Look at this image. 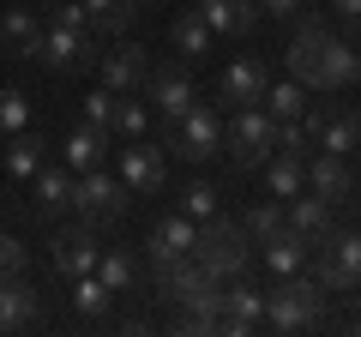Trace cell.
Masks as SVG:
<instances>
[{
	"mask_svg": "<svg viewBox=\"0 0 361 337\" xmlns=\"http://www.w3.org/2000/svg\"><path fill=\"white\" fill-rule=\"evenodd\" d=\"M307 253H313V247L301 241L295 229H283L277 241H265V265H271L277 277H289V271H307Z\"/></svg>",
	"mask_w": 361,
	"mask_h": 337,
	"instance_id": "cell-26",
	"label": "cell"
},
{
	"mask_svg": "<svg viewBox=\"0 0 361 337\" xmlns=\"http://www.w3.org/2000/svg\"><path fill=\"white\" fill-rule=\"evenodd\" d=\"M289 78L301 91H343V85H361V54L349 49V37H337L331 18L307 13L289 37Z\"/></svg>",
	"mask_w": 361,
	"mask_h": 337,
	"instance_id": "cell-1",
	"label": "cell"
},
{
	"mask_svg": "<svg viewBox=\"0 0 361 337\" xmlns=\"http://www.w3.org/2000/svg\"><path fill=\"white\" fill-rule=\"evenodd\" d=\"M145 103H139V91H109V133H121V139H139L145 133Z\"/></svg>",
	"mask_w": 361,
	"mask_h": 337,
	"instance_id": "cell-25",
	"label": "cell"
},
{
	"mask_svg": "<svg viewBox=\"0 0 361 337\" xmlns=\"http://www.w3.org/2000/svg\"><path fill=\"white\" fill-rule=\"evenodd\" d=\"M307 265H313V283L325 295H349L361 283V229H331L307 253Z\"/></svg>",
	"mask_w": 361,
	"mask_h": 337,
	"instance_id": "cell-3",
	"label": "cell"
},
{
	"mask_svg": "<svg viewBox=\"0 0 361 337\" xmlns=\"http://www.w3.org/2000/svg\"><path fill=\"white\" fill-rule=\"evenodd\" d=\"M253 325H265V289H253V283H241V277H229V283H223V325H217V331L247 337Z\"/></svg>",
	"mask_w": 361,
	"mask_h": 337,
	"instance_id": "cell-11",
	"label": "cell"
},
{
	"mask_svg": "<svg viewBox=\"0 0 361 337\" xmlns=\"http://www.w3.org/2000/svg\"><path fill=\"white\" fill-rule=\"evenodd\" d=\"M97 223H73V229L54 235V277L61 283H73V277H90L97 271Z\"/></svg>",
	"mask_w": 361,
	"mask_h": 337,
	"instance_id": "cell-9",
	"label": "cell"
},
{
	"mask_svg": "<svg viewBox=\"0 0 361 337\" xmlns=\"http://www.w3.org/2000/svg\"><path fill=\"white\" fill-rule=\"evenodd\" d=\"M223 151H229V163L241 168V175H253V168L265 163L271 151H277V121H271L259 103L235 109V115H229V127H223Z\"/></svg>",
	"mask_w": 361,
	"mask_h": 337,
	"instance_id": "cell-4",
	"label": "cell"
},
{
	"mask_svg": "<svg viewBox=\"0 0 361 337\" xmlns=\"http://www.w3.org/2000/svg\"><path fill=\"white\" fill-rule=\"evenodd\" d=\"M319 307H325V289L301 271H289L277 289H265V325L271 331H301V325L319 319Z\"/></svg>",
	"mask_w": 361,
	"mask_h": 337,
	"instance_id": "cell-5",
	"label": "cell"
},
{
	"mask_svg": "<svg viewBox=\"0 0 361 337\" xmlns=\"http://www.w3.org/2000/svg\"><path fill=\"white\" fill-rule=\"evenodd\" d=\"M121 181H127V193H163V181H169L163 151H157V145H139V139H133L127 151H121Z\"/></svg>",
	"mask_w": 361,
	"mask_h": 337,
	"instance_id": "cell-13",
	"label": "cell"
},
{
	"mask_svg": "<svg viewBox=\"0 0 361 337\" xmlns=\"http://www.w3.org/2000/svg\"><path fill=\"white\" fill-rule=\"evenodd\" d=\"M61 157L78 168V175L97 168L109 157V127H90V121H85V127H73V133H66V145H61Z\"/></svg>",
	"mask_w": 361,
	"mask_h": 337,
	"instance_id": "cell-21",
	"label": "cell"
},
{
	"mask_svg": "<svg viewBox=\"0 0 361 337\" xmlns=\"http://www.w3.org/2000/svg\"><path fill=\"white\" fill-rule=\"evenodd\" d=\"M145 97L157 103V115L180 121L187 109L199 103V91H193V73H187V61H157L151 73H145Z\"/></svg>",
	"mask_w": 361,
	"mask_h": 337,
	"instance_id": "cell-8",
	"label": "cell"
},
{
	"mask_svg": "<svg viewBox=\"0 0 361 337\" xmlns=\"http://www.w3.org/2000/svg\"><path fill=\"white\" fill-rule=\"evenodd\" d=\"M265 61H259V54H235L229 61V73H223V103L229 109H247V103H259V97H265Z\"/></svg>",
	"mask_w": 361,
	"mask_h": 337,
	"instance_id": "cell-15",
	"label": "cell"
},
{
	"mask_svg": "<svg viewBox=\"0 0 361 337\" xmlns=\"http://www.w3.org/2000/svg\"><path fill=\"white\" fill-rule=\"evenodd\" d=\"M109 301H115V295L103 289V277H97V271H90V277H73V307L85 313V319H97V313H109Z\"/></svg>",
	"mask_w": 361,
	"mask_h": 337,
	"instance_id": "cell-32",
	"label": "cell"
},
{
	"mask_svg": "<svg viewBox=\"0 0 361 337\" xmlns=\"http://www.w3.org/2000/svg\"><path fill=\"white\" fill-rule=\"evenodd\" d=\"M169 42L180 49V61H199V54H211V42H217V37H211L205 13L193 6V13H180V18H175V30H169Z\"/></svg>",
	"mask_w": 361,
	"mask_h": 337,
	"instance_id": "cell-24",
	"label": "cell"
},
{
	"mask_svg": "<svg viewBox=\"0 0 361 337\" xmlns=\"http://www.w3.org/2000/svg\"><path fill=\"white\" fill-rule=\"evenodd\" d=\"M139 6H163V0H139Z\"/></svg>",
	"mask_w": 361,
	"mask_h": 337,
	"instance_id": "cell-41",
	"label": "cell"
},
{
	"mask_svg": "<svg viewBox=\"0 0 361 337\" xmlns=\"http://www.w3.org/2000/svg\"><path fill=\"white\" fill-rule=\"evenodd\" d=\"M193 241H199V223L180 211V217H163L151 229V271H163L169 259H180V253H193Z\"/></svg>",
	"mask_w": 361,
	"mask_h": 337,
	"instance_id": "cell-16",
	"label": "cell"
},
{
	"mask_svg": "<svg viewBox=\"0 0 361 337\" xmlns=\"http://www.w3.org/2000/svg\"><path fill=\"white\" fill-rule=\"evenodd\" d=\"M37 211H42V217L73 211V175H61V168H37Z\"/></svg>",
	"mask_w": 361,
	"mask_h": 337,
	"instance_id": "cell-27",
	"label": "cell"
},
{
	"mask_svg": "<svg viewBox=\"0 0 361 337\" xmlns=\"http://www.w3.org/2000/svg\"><path fill=\"white\" fill-rule=\"evenodd\" d=\"M193 259L205 265L211 277H241L247 265H253V235L241 229L235 217H205L199 223V241H193Z\"/></svg>",
	"mask_w": 361,
	"mask_h": 337,
	"instance_id": "cell-2",
	"label": "cell"
},
{
	"mask_svg": "<svg viewBox=\"0 0 361 337\" xmlns=\"http://www.w3.org/2000/svg\"><path fill=\"white\" fill-rule=\"evenodd\" d=\"M265 187H271V199H295L301 187H307V157L271 151V157H265Z\"/></svg>",
	"mask_w": 361,
	"mask_h": 337,
	"instance_id": "cell-20",
	"label": "cell"
},
{
	"mask_svg": "<svg viewBox=\"0 0 361 337\" xmlns=\"http://www.w3.org/2000/svg\"><path fill=\"white\" fill-rule=\"evenodd\" d=\"M30 319H37V289L25 283V271L0 277V331H25Z\"/></svg>",
	"mask_w": 361,
	"mask_h": 337,
	"instance_id": "cell-19",
	"label": "cell"
},
{
	"mask_svg": "<svg viewBox=\"0 0 361 337\" xmlns=\"http://www.w3.org/2000/svg\"><path fill=\"white\" fill-rule=\"evenodd\" d=\"M277 151H307V127H301V121H277Z\"/></svg>",
	"mask_w": 361,
	"mask_h": 337,
	"instance_id": "cell-37",
	"label": "cell"
},
{
	"mask_svg": "<svg viewBox=\"0 0 361 337\" xmlns=\"http://www.w3.org/2000/svg\"><path fill=\"white\" fill-rule=\"evenodd\" d=\"M73 211H85V223H115L121 211H127V181L109 175L103 163L85 168V175L73 181Z\"/></svg>",
	"mask_w": 361,
	"mask_h": 337,
	"instance_id": "cell-6",
	"label": "cell"
},
{
	"mask_svg": "<svg viewBox=\"0 0 361 337\" xmlns=\"http://www.w3.org/2000/svg\"><path fill=\"white\" fill-rule=\"evenodd\" d=\"M289 229H295L307 247H319L325 235L337 229V205L319 199V193H295V199H289Z\"/></svg>",
	"mask_w": 361,
	"mask_h": 337,
	"instance_id": "cell-14",
	"label": "cell"
},
{
	"mask_svg": "<svg viewBox=\"0 0 361 337\" xmlns=\"http://www.w3.org/2000/svg\"><path fill=\"white\" fill-rule=\"evenodd\" d=\"M85 121H90V127H109V91L85 97Z\"/></svg>",
	"mask_w": 361,
	"mask_h": 337,
	"instance_id": "cell-39",
	"label": "cell"
},
{
	"mask_svg": "<svg viewBox=\"0 0 361 337\" xmlns=\"http://www.w3.org/2000/svg\"><path fill=\"white\" fill-rule=\"evenodd\" d=\"M331 13L343 18V30H349V37H361V0H331Z\"/></svg>",
	"mask_w": 361,
	"mask_h": 337,
	"instance_id": "cell-38",
	"label": "cell"
},
{
	"mask_svg": "<svg viewBox=\"0 0 361 337\" xmlns=\"http://www.w3.org/2000/svg\"><path fill=\"white\" fill-rule=\"evenodd\" d=\"M307 187L319 199H331V205H343V199H355V181H349V157H337V151H319L307 163Z\"/></svg>",
	"mask_w": 361,
	"mask_h": 337,
	"instance_id": "cell-17",
	"label": "cell"
},
{
	"mask_svg": "<svg viewBox=\"0 0 361 337\" xmlns=\"http://www.w3.org/2000/svg\"><path fill=\"white\" fill-rule=\"evenodd\" d=\"M301 127H307L313 139L325 145V151H337V157L361 151V115H355V109H349V115H343V109H313Z\"/></svg>",
	"mask_w": 361,
	"mask_h": 337,
	"instance_id": "cell-12",
	"label": "cell"
},
{
	"mask_svg": "<svg viewBox=\"0 0 361 337\" xmlns=\"http://www.w3.org/2000/svg\"><path fill=\"white\" fill-rule=\"evenodd\" d=\"M259 103H265V115L271 121H301V85L295 78H283V85H265V97H259Z\"/></svg>",
	"mask_w": 361,
	"mask_h": 337,
	"instance_id": "cell-31",
	"label": "cell"
},
{
	"mask_svg": "<svg viewBox=\"0 0 361 337\" xmlns=\"http://www.w3.org/2000/svg\"><path fill=\"white\" fill-rule=\"evenodd\" d=\"M97 277H103L109 295H121V289H133V277H139V265H133L127 247H109V253H97Z\"/></svg>",
	"mask_w": 361,
	"mask_h": 337,
	"instance_id": "cell-30",
	"label": "cell"
},
{
	"mask_svg": "<svg viewBox=\"0 0 361 337\" xmlns=\"http://www.w3.org/2000/svg\"><path fill=\"white\" fill-rule=\"evenodd\" d=\"M355 115H361V109H355Z\"/></svg>",
	"mask_w": 361,
	"mask_h": 337,
	"instance_id": "cell-42",
	"label": "cell"
},
{
	"mask_svg": "<svg viewBox=\"0 0 361 337\" xmlns=\"http://www.w3.org/2000/svg\"><path fill=\"white\" fill-rule=\"evenodd\" d=\"M259 13H265V18H283V25H289V18L301 13V0H259Z\"/></svg>",
	"mask_w": 361,
	"mask_h": 337,
	"instance_id": "cell-40",
	"label": "cell"
},
{
	"mask_svg": "<svg viewBox=\"0 0 361 337\" xmlns=\"http://www.w3.org/2000/svg\"><path fill=\"white\" fill-rule=\"evenodd\" d=\"M241 229L253 235V247H265V241H277V235L289 229V205H277V199H271V205H253L241 217Z\"/></svg>",
	"mask_w": 361,
	"mask_h": 337,
	"instance_id": "cell-29",
	"label": "cell"
},
{
	"mask_svg": "<svg viewBox=\"0 0 361 337\" xmlns=\"http://www.w3.org/2000/svg\"><path fill=\"white\" fill-rule=\"evenodd\" d=\"M199 13H205L211 37H229V42H241L247 30H253L259 6H253V0H199Z\"/></svg>",
	"mask_w": 361,
	"mask_h": 337,
	"instance_id": "cell-18",
	"label": "cell"
},
{
	"mask_svg": "<svg viewBox=\"0 0 361 337\" xmlns=\"http://www.w3.org/2000/svg\"><path fill=\"white\" fill-rule=\"evenodd\" d=\"M169 151H175L180 163H205V157H217V151H223V121H217V109L193 103L187 115L175 121V133H169Z\"/></svg>",
	"mask_w": 361,
	"mask_h": 337,
	"instance_id": "cell-7",
	"label": "cell"
},
{
	"mask_svg": "<svg viewBox=\"0 0 361 337\" xmlns=\"http://www.w3.org/2000/svg\"><path fill=\"white\" fill-rule=\"evenodd\" d=\"M0 37L13 42L25 61H37V49H42V18L30 13V6H6V18H0Z\"/></svg>",
	"mask_w": 361,
	"mask_h": 337,
	"instance_id": "cell-23",
	"label": "cell"
},
{
	"mask_svg": "<svg viewBox=\"0 0 361 337\" xmlns=\"http://www.w3.org/2000/svg\"><path fill=\"white\" fill-rule=\"evenodd\" d=\"M85 13L97 37H127L139 25V0H85Z\"/></svg>",
	"mask_w": 361,
	"mask_h": 337,
	"instance_id": "cell-22",
	"label": "cell"
},
{
	"mask_svg": "<svg viewBox=\"0 0 361 337\" xmlns=\"http://www.w3.org/2000/svg\"><path fill=\"white\" fill-rule=\"evenodd\" d=\"M180 211H187V217H193V223L217 217V187H211V181H193V187H187V193H180Z\"/></svg>",
	"mask_w": 361,
	"mask_h": 337,
	"instance_id": "cell-33",
	"label": "cell"
},
{
	"mask_svg": "<svg viewBox=\"0 0 361 337\" xmlns=\"http://www.w3.org/2000/svg\"><path fill=\"white\" fill-rule=\"evenodd\" d=\"M25 115H30L25 91H0V133H18V127H25Z\"/></svg>",
	"mask_w": 361,
	"mask_h": 337,
	"instance_id": "cell-34",
	"label": "cell"
},
{
	"mask_svg": "<svg viewBox=\"0 0 361 337\" xmlns=\"http://www.w3.org/2000/svg\"><path fill=\"white\" fill-rule=\"evenodd\" d=\"M97 73H103V91H145L151 49H139V42H115V49L97 61Z\"/></svg>",
	"mask_w": 361,
	"mask_h": 337,
	"instance_id": "cell-10",
	"label": "cell"
},
{
	"mask_svg": "<svg viewBox=\"0 0 361 337\" xmlns=\"http://www.w3.org/2000/svg\"><path fill=\"white\" fill-rule=\"evenodd\" d=\"M42 151H49V145H42L37 133L18 127V133H13V145L0 151V168H13V175H37V168H42Z\"/></svg>",
	"mask_w": 361,
	"mask_h": 337,
	"instance_id": "cell-28",
	"label": "cell"
},
{
	"mask_svg": "<svg viewBox=\"0 0 361 337\" xmlns=\"http://www.w3.org/2000/svg\"><path fill=\"white\" fill-rule=\"evenodd\" d=\"M54 25H66V30H90V13H85V0H54Z\"/></svg>",
	"mask_w": 361,
	"mask_h": 337,
	"instance_id": "cell-36",
	"label": "cell"
},
{
	"mask_svg": "<svg viewBox=\"0 0 361 337\" xmlns=\"http://www.w3.org/2000/svg\"><path fill=\"white\" fill-rule=\"evenodd\" d=\"M25 259H30L25 241H18V235H0V277H18V271H25Z\"/></svg>",
	"mask_w": 361,
	"mask_h": 337,
	"instance_id": "cell-35",
	"label": "cell"
}]
</instances>
